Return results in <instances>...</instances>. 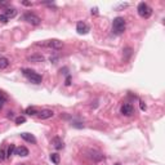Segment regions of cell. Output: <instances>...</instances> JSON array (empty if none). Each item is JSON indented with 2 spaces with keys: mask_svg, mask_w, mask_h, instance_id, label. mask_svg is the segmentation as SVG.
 <instances>
[{
  "mask_svg": "<svg viewBox=\"0 0 165 165\" xmlns=\"http://www.w3.org/2000/svg\"><path fill=\"white\" fill-rule=\"evenodd\" d=\"M22 4L26 5V7H31V5H33V3H29V2H22Z\"/></svg>",
  "mask_w": 165,
  "mask_h": 165,
  "instance_id": "24",
  "label": "cell"
},
{
  "mask_svg": "<svg viewBox=\"0 0 165 165\" xmlns=\"http://www.w3.org/2000/svg\"><path fill=\"white\" fill-rule=\"evenodd\" d=\"M22 72H23V75H25L31 82H35V84H40L41 80H43V77H41L39 74H36L35 71L30 70V68H23V70H22Z\"/></svg>",
  "mask_w": 165,
  "mask_h": 165,
  "instance_id": "2",
  "label": "cell"
},
{
  "mask_svg": "<svg viewBox=\"0 0 165 165\" xmlns=\"http://www.w3.org/2000/svg\"><path fill=\"white\" fill-rule=\"evenodd\" d=\"M20 165H25V164H20Z\"/></svg>",
  "mask_w": 165,
  "mask_h": 165,
  "instance_id": "27",
  "label": "cell"
},
{
  "mask_svg": "<svg viewBox=\"0 0 165 165\" xmlns=\"http://www.w3.org/2000/svg\"><path fill=\"white\" fill-rule=\"evenodd\" d=\"M8 21H9V18L4 14V13H2V14H0V22H2V23H7Z\"/></svg>",
  "mask_w": 165,
  "mask_h": 165,
  "instance_id": "20",
  "label": "cell"
},
{
  "mask_svg": "<svg viewBox=\"0 0 165 165\" xmlns=\"http://www.w3.org/2000/svg\"><path fill=\"white\" fill-rule=\"evenodd\" d=\"M137 11H138V14L142 18H148L151 14H152V8H151L148 4H146V3H139Z\"/></svg>",
  "mask_w": 165,
  "mask_h": 165,
  "instance_id": "3",
  "label": "cell"
},
{
  "mask_svg": "<svg viewBox=\"0 0 165 165\" xmlns=\"http://www.w3.org/2000/svg\"><path fill=\"white\" fill-rule=\"evenodd\" d=\"M125 31V20L123 17H116L112 21V33L116 35H120Z\"/></svg>",
  "mask_w": 165,
  "mask_h": 165,
  "instance_id": "1",
  "label": "cell"
},
{
  "mask_svg": "<svg viewBox=\"0 0 165 165\" xmlns=\"http://www.w3.org/2000/svg\"><path fill=\"white\" fill-rule=\"evenodd\" d=\"M5 101H7V97L4 95L2 92H0V110H2V107H3V104L5 103Z\"/></svg>",
  "mask_w": 165,
  "mask_h": 165,
  "instance_id": "19",
  "label": "cell"
},
{
  "mask_svg": "<svg viewBox=\"0 0 165 165\" xmlns=\"http://www.w3.org/2000/svg\"><path fill=\"white\" fill-rule=\"evenodd\" d=\"M141 110H142V111H145V110H146V104H145V102H142V101H141Z\"/></svg>",
  "mask_w": 165,
  "mask_h": 165,
  "instance_id": "23",
  "label": "cell"
},
{
  "mask_svg": "<svg viewBox=\"0 0 165 165\" xmlns=\"http://www.w3.org/2000/svg\"><path fill=\"white\" fill-rule=\"evenodd\" d=\"M29 61L30 62H34V63H39V62H43L44 61V57L40 56V54H35V56L29 57Z\"/></svg>",
  "mask_w": 165,
  "mask_h": 165,
  "instance_id": "12",
  "label": "cell"
},
{
  "mask_svg": "<svg viewBox=\"0 0 165 165\" xmlns=\"http://www.w3.org/2000/svg\"><path fill=\"white\" fill-rule=\"evenodd\" d=\"M38 45H43V47L47 48H53V49H61L63 47L62 41L58 39H52V40H47L44 43H38Z\"/></svg>",
  "mask_w": 165,
  "mask_h": 165,
  "instance_id": "4",
  "label": "cell"
},
{
  "mask_svg": "<svg viewBox=\"0 0 165 165\" xmlns=\"http://www.w3.org/2000/svg\"><path fill=\"white\" fill-rule=\"evenodd\" d=\"M7 116H8L9 119H13V116H14V115H13V112H11V111H9V112H8V115H7Z\"/></svg>",
  "mask_w": 165,
  "mask_h": 165,
  "instance_id": "25",
  "label": "cell"
},
{
  "mask_svg": "<svg viewBox=\"0 0 165 165\" xmlns=\"http://www.w3.org/2000/svg\"><path fill=\"white\" fill-rule=\"evenodd\" d=\"M120 112L124 116H132L133 112H134V108H133V106L130 103H124L120 108Z\"/></svg>",
  "mask_w": 165,
  "mask_h": 165,
  "instance_id": "6",
  "label": "cell"
},
{
  "mask_svg": "<svg viewBox=\"0 0 165 165\" xmlns=\"http://www.w3.org/2000/svg\"><path fill=\"white\" fill-rule=\"evenodd\" d=\"M52 145H53L57 150H61V148L65 147V145H63V141H62L61 138H58V137H56V138L52 139Z\"/></svg>",
  "mask_w": 165,
  "mask_h": 165,
  "instance_id": "10",
  "label": "cell"
},
{
  "mask_svg": "<svg viewBox=\"0 0 165 165\" xmlns=\"http://www.w3.org/2000/svg\"><path fill=\"white\" fill-rule=\"evenodd\" d=\"M21 137L23 138L26 142H29V143H36V138L33 135V134H30V133H22Z\"/></svg>",
  "mask_w": 165,
  "mask_h": 165,
  "instance_id": "11",
  "label": "cell"
},
{
  "mask_svg": "<svg viewBox=\"0 0 165 165\" xmlns=\"http://www.w3.org/2000/svg\"><path fill=\"white\" fill-rule=\"evenodd\" d=\"M76 31H77V34H80V35H82V34H86L89 31V26L85 23V22H77V25H76Z\"/></svg>",
  "mask_w": 165,
  "mask_h": 165,
  "instance_id": "8",
  "label": "cell"
},
{
  "mask_svg": "<svg viewBox=\"0 0 165 165\" xmlns=\"http://www.w3.org/2000/svg\"><path fill=\"white\" fill-rule=\"evenodd\" d=\"M4 14H5L8 18H13L17 14V11H16L14 8H7L5 11H4Z\"/></svg>",
  "mask_w": 165,
  "mask_h": 165,
  "instance_id": "13",
  "label": "cell"
},
{
  "mask_svg": "<svg viewBox=\"0 0 165 165\" xmlns=\"http://www.w3.org/2000/svg\"><path fill=\"white\" fill-rule=\"evenodd\" d=\"M14 151H16V146L14 145H11L9 146V148L7 151V157H11L13 154H14Z\"/></svg>",
  "mask_w": 165,
  "mask_h": 165,
  "instance_id": "17",
  "label": "cell"
},
{
  "mask_svg": "<svg viewBox=\"0 0 165 165\" xmlns=\"http://www.w3.org/2000/svg\"><path fill=\"white\" fill-rule=\"evenodd\" d=\"M53 115H54V112L52 111V110H48V108L41 110V111L38 112V117L40 119V120H47V119L53 117Z\"/></svg>",
  "mask_w": 165,
  "mask_h": 165,
  "instance_id": "7",
  "label": "cell"
},
{
  "mask_svg": "<svg viewBox=\"0 0 165 165\" xmlns=\"http://www.w3.org/2000/svg\"><path fill=\"white\" fill-rule=\"evenodd\" d=\"M8 66H9L8 58H5V57H0V70H4V68H7Z\"/></svg>",
  "mask_w": 165,
  "mask_h": 165,
  "instance_id": "14",
  "label": "cell"
},
{
  "mask_svg": "<svg viewBox=\"0 0 165 165\" xmlns=\"http://www.w3.org/2000/svg\"><path fill=\"white\" fill-rule=\"evenodd\" d=\"M23 20L26 22H29V23H31L33 26H39L41 23V20L40 17H38L36 14H34V13H26V14L23 16Z\"/></svg>",
  "mask_w": 165,
  "mask_h": 165,
  "instance_id": "5",
  "label": "cell"
},
{
  "mask_svg": "<svg viewBox=\"0 0 165 165\" xmlns=\"http://www.w3.org/2000/svg\"><path fill=\"white\" fill-rule=\"evenodd\" d=\"M115 165H121V164H120V163H116V164H115Z\"/></svg>",
  "mask_w": 165,
  "mask_h": 165,
  "instance_id": "26",
  "label": "cell"
},
{
  "mask_svg": "<svg viewBox=\"0 0 165 165\" xmlns=\"http://www.w3.org/2000/svg\"><path fill=\"white\" fill-rule=\"evenodd\" d=\"M38 110H36L35 107H27L26 108V114L27 115H30V116H34V115H38Z\"/></svg>",
  "mask_w": 165,
  "mask_h": 165,
  "instance_id": "15",
  "label": "cell"
},
{
  "mask_svg": "<svg viewBox=\"0 0 165 165\" xmlns=\"http://www.w3.org/2000/svg\"><path fill=\"white\" fill-rule=\"evenodd\" d=\"M71 84V76H67V79H66V85L68 86Z\"/></svg>",
  "mask_w": 165,
  "mask_h": 165,
  "instance_id": "22",
  "label": "cell"
},
{
  "mask_svg": "<svg viewBox=\"0 0 165 165\" xmlns=\"http://www.w3.org/2000/svg\"><path fill=\"white\" fill-rule=\"evenodd\" d=\"M14 155H18V156H27L29 155V150H27L25 146H20V147H16L14 151Z\"/></svg>",
  "mask_w": 165,
  "mask_h": 165,
  "instance_id": "9",
  "label": "cell"
},
{
  "mask_svg": "<svg viewBox=\"0 0 165 165\" xmlns=\"http://www.w3.org/2000/svg\"><path fill=\"white\" fill-rule=\"evenodd\" d=\"M7 157V154H5V151L4 150H0V161H3L4 159Z\"/></svg>",
  "mask_w": 165,
  "mask_h": 165,
  "instance_id": "21",
  "label": "cell"
},
{
  "mask_svg": "<svg viewBox=\"0 0 165 165\" xmlns=\"http://www.w3.org/2000/svg\"><path fill=\"white\" fill-rule=\"evenodd\" d=\"M25 121H26V117L25 116H18L16 119V124H17V125H21V124H23Z\"/></svg>",
  "mask_w": 165,
  "mask_h": 165,
  "instance_id": "18",
  "label": "cell"
},
{
  "mask_svg": "<svg viewBox=\"0 0 165 165\" xmlns=\"http://www.w3.org/2000/svg\"><path fill=\"white\" fill-rule=\"evenodd\" d=\"M50 160H52V163L58 165L59 164V155L58 154H50Z\"/></svg>",
  "mask_w": 165,
  "mask_h": 165,
  "instance_id": "16",
  "label": "cell"
}]
</instances>
